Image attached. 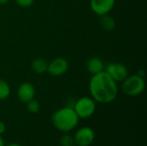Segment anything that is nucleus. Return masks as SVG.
<instances>
[{
    "label": "nucleus",
    "mask_w": 147,
    "mask_h": 146,
    "mask_svg": "<svg viewBox=\"0 0 147 146\" xmlns=\"http://www.w3.org/2000/svg\"><path fill=\"white\" fill-rule=\"evenodd\" d=\"M9 0H0V5H3V4H5L9 2Z\"/></svg>",
    "instance_id": "19"
},
{
    "label": "nucleus",
    "mask_w": 147,
    "mask_h": 146,
    "mask_svg": "<svg viewBox=\"0 0 147 146\" xmlns=\"http://www.w3.org/2000/svg\"><path fill=\"white\" fill-rule=\"evenodd\" d=\"M48 63L41 58H37L31 63V69L36 74H43L47 71Z\"/></svg>",
    "instance_id": "12"
},
{
    "label": "nucleus",
    "mask_w": 147,
    "mask_h": 146,
    "mask_svg": "<svg viewBox=\"0 0 147 146\" xmlns=\"http://www.w3.org/2000/svg\"><path fill=\"white\" fill-rule=\"evenodd\" d=\"M89 90L91 98L99 103H110L118 95L117 83L105 71L92 75Z\"/></svg>",
    "instance_id": "1"
},
{
    "label": "nucleus",
    "mask_w": 147,
    "mask_h": 146,
    "mask_svg": "<svg viewBox=\"0 0 147 146\" xmlns=\"http://www.w3.org/2000/svg\"><path fill=\"white\" fill-rule=\"evenodd\" d=\"M137 74H138L139 76H140V77H145V71H144V70H140Z\"/></svg>",
    "instance_id": "18"
},
{
    "label": "nucleus",
    "mask_w": 147,
    "mask_h": 146,
    "mask_svg": "<svg viewBox=\"0 0 147 146\" xmlns=\"http://www.w3.org/2000/svg\"><path fill=\"white\" fill-rule=\"evenodd\" d=\"M69 68L68 61L62 57L53 59L47 65V72L53 77H59L64 75Z\"/></svg>",
    "instance_id": "6"
},
{
    "label": "nucleus",
    "mask_w": 147,
    "mask_h": 146,
    "mask_svg": "<svg viewBox=\"0 0 147 146\" xmlns=\"http://www.w3.org/2000/svg\"><path fill=\"white\" fill-rule=\"evenodd\" d=\"M79 117L72 108L65 107L53 113L52 116L53 125L60 132L67 133L74 129L78 124Z\"/></svg>",
    "instance_id": "2"
},
{
    "label": "nucleus",
    "mask_w": 147,
    "mask_h": 146,
    "mask_svg": "<svg viewBox=\"0 0 147 146\" xmlns=\"http://www.w3.org/2000/svg\"><path fill=\"white\" fill-rule=\"evenodd\" d=\"M104 67L102 60L97 57H91L86 62V69L91 75H95L104 71Z\"/></svg>",
    "instance_id": "10"
},
{
    "label": "nucleus",
    "mask_w": 147,
    "mask_h": 146,
    "mask_svg": "<svg viewBox=\"0 0 147 146\" xmlns=\"http://www.w3.org/2000/svg\"><path fill=\"white\" fill-rule=\"evenodd\" d=\"M17 97L18 99L24 103H27L28 102L33 100L35 96V89L34 85L29 82H24L22 83L16 90Z\"/></svg>",
    "instance_id": "9"
},
{
    "label": "nucleus",
    "mask_w": 147,
    "mask_h": 146,
    "mask_svg": "<svg viewBox=\"0 0 147 146\" xmlns=\"http://www.w3.org/2000/svg\"><path fill=\"white\" fill-rule=\"evenodd\" d=\"M91 10L98 16L109 14L114 9L115 0H90Z\"/></svg>",
    "instance_id": "8"
},
{
    "label": "nucleus",
    "mask_w": 147,
    "mask_h": 146,
    "mask_svg": "<svg viewBox=\"0 0 147 146\" xmlns=\"http://www.w3.org/2000/svg\"><path fill=\"white\" fill-rule=\"evenodd\" d=\"M15 1L18 6L22 8H28L34 3V0H15Z\"/></svg>",
    "instance_id": "16"
},
{
    "label": "nucleus",
    "mask_w": 147,
    "mask_h": 146,
    "mask_svg": "<svg viewBox=\"0 0 147 146\" xmlns=\"http://www.w3.org/2000/svg\"><path fill=\"white\" fill-rule=\"evenodd\" d=\"M7 146H22L20 145H18V144H10V145H9Z\"/></svg>",
    "instance_id": "21"
},
{
    "label": "nucleus",
    "mask_w": 147,
    "mask_h": 146,
    "mask_svg": "<svg viewBox=\"0 0 147 146\" xmlns=\"http://www.w3.org/2000/svg\"><path fill=\"white\" fill-rule=\"evenodd\" d=\"M5 129H6V126H5V124L2 121H0V135L3 134L4 132H5Z\"/></svg>",
    "instance_id": "17"
},
{
    "label": "nucleus",
    "mask_w": 147,
    "mask_h": 146,
    "mask_svg": "<svg viewBox=\"0 0 147 146\" xmlns=\"http://www.w3.org/2000/svg\"><path fill=\"white\" fill-rule=\"evenodd\" d=\"M99 17H100L99 23L103 30L109 32L115 29L116 22H115V18L112 15H110L109 14H106V15H100Z\"/></svg>",
    "instance_id": "11"
},
{
    "label": "nucleus",
    "mask_w": 147,
    "mask_h": 146,
    "mask_svg": "<svg viewBox=\"0 0 147 146\" xmlns=\"http://www.w3.org/2000/svg\"><path fill=\"white\" fill-rule=\"evenodd\" d=\"M104 71L117 83V82H122L127 76H128V71L125 65L122 63H109L104 67Z\"/></svg>",
    "instance_id": "5"
},
{
    "label": "nucleus",
    "mask_w": 147,
    "mask_h": 146,
    "mask_svg": "<svg viewBox=\"0 0 147 146\" xmlns=\"http://www.w3.org/2000/svg\"><path fill=\"white\" fill-rule=\"evenodd\" d=\"M75 144L74 139L70 135H64L61 138V145L62 146H73Z\"/></svg>",
    "instance_id": "15"
},
{
    "label": "nucleus",
    "mask_w": 147,
    "mask_h": 146,
    "mask_svg": "<svg viewBox=\"0 0 147 146\" xmlns=\"http://www.w3.org/2000/svg\"><path fill=\"white\" fill-rule=\"evenodd\" d=\"M0 146H4V143H3V139H2L1 135H0Z\"/></svg>",
    "instance_id": "20"
},
{
    "label": "nucleus",
    "mask_w": 147,
    "mask_h": 146,
    "mask_svg": "<svg viewBox=\"0 0 147 146\" xmlns=\"http://www.w3.org/2000/svg\"><path fill=\"white\" fill-rule=\"evenodd\" d=\"M10 94V87L7 82L0 79V101L5 100Z\"/></svg>",
    "instance_id": "13"
},
{
    "label": "nucleus",
    "mask_w": 147,
    "mask_h": 146,
    "mask_svg": "<svg viewBox=\"0 0 147 146\" xmlns=\"http://www.w3.org/2000/svg\"><path fill=\"white\" fill-rule=\"evenodd\" d=\"M73 139L75 144L78 146H89L94 141L95 133L91 128L84 126L80 128L76 133Z\"/></svg>",
    "instance_id": "7"
},
{
    "label": "nucleus",
    "mask_w": 147,
    "mask_h": 146,
    "mask_svg": "<svg viewBox=\"0 0 147 146\" xmlns=\"http://www.w3.org/2000/svg\"><path fill=\"white\" fill-rule=\"evenodd\" d=\"M146 88V82L144 77L138 74L127 76L121 84V90L124 94L129 96H137L142 94Z\"/></svg>",
    "instance_id": "3"
},
{
    "label": "nucleus",
    "mask_w": 147,
    "mask_h": 146,
    "mask_svg": "<svg viewBox=\"0 0 147 146\" xmlns=\"http://www.w3.org/2000/svg\"><path fill=\"white\" fill-rule=\"evenodd\" d=\"M27 109L28 112L32 113V114H36L39 112L40 110V104L37 101L35 100H31L29 102H28L27 103Z\"/></svg>",
    "instance_id": "14"
},
{
    "label": "nucleus",
    "mask_w": 147,
    "mask_h": 146,
    "mask_svg": "<svg viewBox=\"0 0 147 146\" xmlns=\"http://www.w3.org/2000/svg\"><path fill=\"white\" fill-rule=\"evenodd\" d=\"M73 109L79 118L87 119L94 114L96 102L91 97H81L75 102Z\"/></svg>",
    "instance_id": "4"
}]
</instances>
